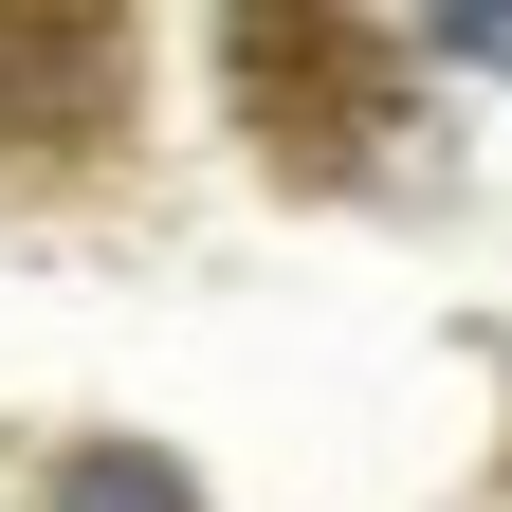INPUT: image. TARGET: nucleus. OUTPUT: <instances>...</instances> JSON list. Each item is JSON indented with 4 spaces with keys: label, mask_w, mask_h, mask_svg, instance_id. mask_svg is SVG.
<instances>
[{
    "label": "nucleus",
    "mask_w": 512,
    "mask_h": 512,
    "mask_svg": "<svg viewBox=\"0 0 512 512\" xmlns=\"http://www.w3.org/2000/svg\"><path fill=\"white\" fill-rule=\"evenodd\" d=\"M238 128L275 147L293 183H348L384 128H403V55H384V19H238Z\"/></svg>",
    "instance_id": "f257e3e1"
},
{
    "label": "nucleus",
    "mask_w": 512,
    "mask_h": 512,
    "mask_svg": "<svg viewBox=\"0 0 512 512\" xmlns=\"http://www.w3.org/2000/svg\"><path fill=\"white\" fill-rule=\"evenodd\" d=\"M128 128V19H0V183L92 165Z\"/></svg>",
    "instance_id": "f03ea898"
},
{
    "label": "nucleus",
    "mask_w": 512,
    "mask_h": 512,
    "mask_svg": "<svg viewBox=\"0 0 512 512\" xmlns=\"http://www.w3.org/2000/svg\"><path fill=\"white\" fill-rule=\"evenodd\" d=\"M55 512H202V494H183V458H128V439H92V458L55 476Z\"/></svg>",
    "instance_id": "7ed1b4c3"
},
{
    "label": "nucleus",
    "mask_w": 512,
    "mask_h": 512,
    "mask_svg": "<svg viewBox=\"0 0 512 512\" xmlns=\"http://www.w3.org/2000/svg\"><path fill=\"white\" fill-rule=\"evenodd\" d=\"M439 55H512V19H439Z\"/></svg>",
    "instance_id": "20e7f679"
}]
</instances>
